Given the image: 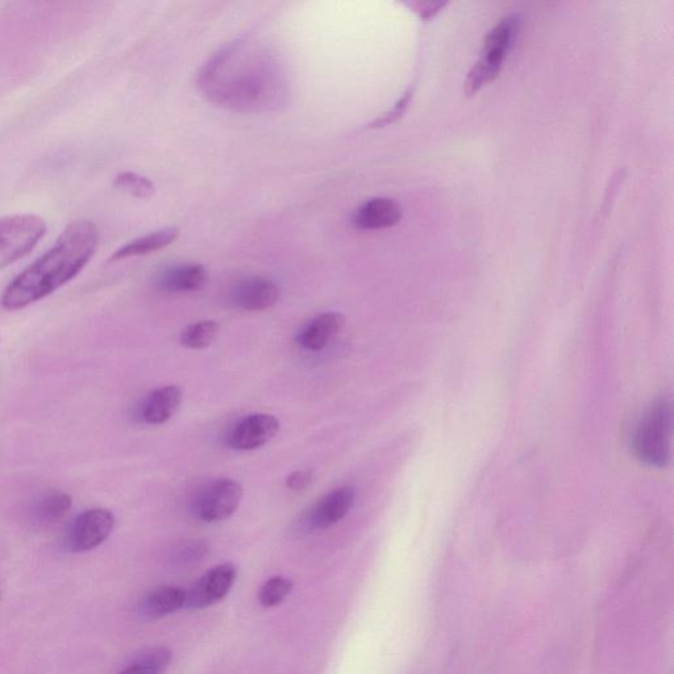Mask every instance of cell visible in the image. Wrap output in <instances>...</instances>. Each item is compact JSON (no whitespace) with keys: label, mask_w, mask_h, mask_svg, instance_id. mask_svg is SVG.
<instances>
[{"label":"cell","mask_w":674,"mask_h":674,"mask_svg":"<svg viewBox=\"0 0 674 674\" xmlns=\"http://www.w3.org/2000/svg\"><path fill=\"white\" fill-rule=\"evenodd\" d=\"M98 244L99 232L93 222L78 220L69 224L56 244L6 287L4 309H26L69 284L93 259Z\"/></svg>","instance_id":"obj_1"},{"label":"cell","mask_w":674,"mask_h":674,"mask_svg":"<svg viewBox=\"0 0 674 674\" xmlns=\"http://www.w3.org/2000/svg\"><path fill=\"white\" fill-rule=\"evenodd\" d=\"M226 52L237 72L220 56L210 62L201 76L203 89L210 94L208 97L236 110H257L274 102L280 83L276 82V74L264 69L262 64L265 62H261L260 57L256 60L253 56H249L247 61V57L241 54L243 65H240L231 51Z\"/></svg>","instance_id":"obj_2"},{"label":"cell","mask_w":674,"mask_h":674,"mask_svg":"<svg viewBox=\"0 0 674 674\" xmlns=\"http://www.w3.org/2000/svg\"><path fill=\"white\" fill-rule=\"evenodd\" d=\"M522 22V15L514 12V14L507 15L499 20L497 26L486 36L480 58L470 69L467 81L464 83V91L467 97H472L482 87L498 77L503 61H505L507 54L517 40Z\"/></svg>","instance_id":"obj_3"},{"label":"cell","mask_w":674,"mask_h":674,"mask_svg":"<svg viewBox=\"0 0 674 674\" xmlns=\"http://www.w3.org/2000/svg\"><path fill=\"white\" fill-rule=\"evenodd\" d=\"M672 426V403L660 399L636 428L632 439L636 457L651 467H665L671 460Z\"/></svg>","instance_id":"obj_4"},{"label":"cell","mask_w":674,"mask_h":674,"mask_svg":"<svg viewBox=\"0 0 674 674\" xmlns=\"http://www.w3.org/2000/svg\"><path fill=\"white\" fill-rule=\"evenodd\" d=\"M47 232L40 216L12 215L0 218V268L28 255Z\"/></svg>","instance_id":"obj_5"},{"label":"cell","mask_w":674,"mask_h":674,"mask_svg":"<svg viewBox=\"0 0 674 674\" xmlns=\"http://www.w3.org/2000/svg\"><path fill=\"white\" fill-rule=\"evenodd\" d=\"M243 498V488L231 478H220L206 486L195 502V514L203 522L215 523L235 513Z\"/></svg>","instance_id":"obj_6"},{"label":"cell","mask_w":674,"mask_h":674,"mask_svg":"<svg viewBox=\"0 0 674 674\" xmlns=\"http://www.w3.org/2000/svg\"><path fill=\"white\" fill-rule=\"evenodd\" d=\"M115 528V517L110 510L91 509L79 514L66 536L72 552H89L102 545Z\"/></svg>","instance_id":"obj_7"},{"label":"cell","mask_w":674,"mask_h":674,"mask_svg":"<svg viewBox=\"0 0 674 674\" xmlns=\"http://www.w3.org/2000/svg\"><path fill=\"white\" fill-rule=\"evenodd\" d=\"M236 578L234 564L224 563L211 568L187 592L186 609L202 610L222 602L234 588Z\"/></svg>","instance_id":"obj_8"},{"label":"cell","mask_w":674,"mask_h":674,"mask_svg":"<svg viewBox=\"0 0 674 674\" xmlns=\"http://www.w3.org/2000/svg\"><path fill=\"white\" fill-rule=\"evenodd\" d=\"M280 422L274 415L253 414L232 428L228 443L237 451H255L277 435Z\"/></svg>","instance_id":"obj_9"},{"label":"cell","mask_w":674,"mask_h":674,"mask_svg":"<svg viewBox=\"0 0 674 674\" xmlns=\"http://www.w3.org/2000/svg\"><path fill=\"white\" fill-rule=\"evenodd\" d=\"M281 290L268 278L252 277L240 282L232 293V301L245 311L270 309L280 299Z\"/></svg>","instance_id":"obj_10"},{"label":"cell","mask_w":674,"mask_h":674,"mask_svg":"<svg viewBox=\"0 0 674 674\" xmlns=\"http://www.w3.org/2000/svg\"><path fill=\"white\" fill-rule=\"evenodd\" d=\"M402 207L391 198H373L357 208L353 214V226L359 230H384L401 222Z\"/></svg>","instance_id":"obj_11"},{"label":"cell","mask_w":674,"mask_h":674,"mask_svg":"<svg viewBox=\"0 0 674 674\" xmlns=\"http://www.w3.org/2000/svg\"><path fill=\"white\" fill-rule=\"evenodd\" d=\"M355 490L344 486L334 492L324 495L319 502L312 507L310 524L318 530H326L343 520L355 505Z\"/></svg>","instance_id":"obj_12"},{"label":"cell","mask_w":674,"mask_h":674,"mask_svg":"<svg viewBox=\"0 0 674 674\" xmlns=\"http://www.w3.org/2000/svg\"><path fill=\"white\" fill-rule=\"evenodd\" d=\"M182 391L178 386L169 385L153 390L140 403L137 416L147 424H164L172 419L180 409Z\"/></svg>","instance_id":"obj_13"},{"label":"cell","mask_w":674,"mask_h":674,"mask_svg":"<svg viewBox=\"0 0 674 674\" xmlns=\"http://www.w3.org/2000/svg\"><path fill=\"white\" fill-rule=\"evenodd\" d=\"M186 599V590L178 586H158L141 599L139 613L148 621H157L185 609Z\"/></svg>","instance_id":"obj_14"},{"label":"cell","mask_w":674,"mask_h":674,"mask_svg":"<svg viewBox=\"0 0 674 674\" xmlns=\"http://www.w3.org/2000/svg\"><path fill=\"white\" fill-rule=\"evenodd\" d=\"M345 316L340 312H324L299 331L297 343L307 351H320L343 330Z\"/></svg>","instance_id":"obj_15"},{"label":"cell","mask_w":674,"mask_h":674,"mask_svg":"<svg viewBox=\"0 0 674 674\" xmlns=\"http://www.w3.org/2000/svg\"><path fill=\"white\" fill-rule=\"evenodd\" d=\"M207 277V270L202 265H180L162 273L157 285L168 293H189L201 290L206 285Z\"/></svg>","instance_id":"obj_16"},{"label":"cell","mask_w":674,"mask_h":674,"mask_svg":"<svg viewBox=\"0 0 674 674\" xmlns=\"http://www.w3.org/2000/svg\"><path fill=\"white\" fill-rule=\"evenodd\" d=\"M178 235H180L178 228L169 227L164 228V230L153 232V234L139 237V239L131 241V243L124 245L119 251H116L114 255H112L111 261L149 255V253L160 251V249H164L172 244L173 241H176Z\"/></svg>","instance_id":"obj_17"},{"label":"cell","mask_w":674,"mask_h":674,"mask_svg":"<svg viewBox=\"0 0 674 674\" xmlns=\"http://www.w3.org/2000/svg\"><path fill=\"white\" fill-rule=\"evenodd\" d=\"M72 507L73 499L69 494L51 490L37 499L33 514L40 523L52 524L64 519Z\"/></svg>","instance_id":"obj_18"},{"label":"cell","mask_w":674,"mask_h":674,"mask_svg":"<svg viewBox=\"0 0 674 674\" xmlns=\"http://www.w3.org/2000/svg\"><path fill=\"white\" fill-rule=\"evenodd\" d=\"M219 332V324L214 320H203L190 324L181 332V344L190 349H203L215 340Z\"/></svg>","instance_id":"obj_19"},{"label":"cell","mask_w":674,"mask_h":674,"mask_svg":"<svg viewBox=\"0 0 674 674\" xmlns=\"http://www.w3.org/2000/svg\"><path fill=\"white\" fill-rule=\"evenodd\" d=\"M291 590H293V582L289 578L282 576L269 578L260 589L261 606L272 609V607L281 605L290 596Z\"/></svg>","instance_id":"obj_20"},{"label":"cell","mask_w":674,"mask_h":674,"mask_svg":"<svg viewBox=\"0 0 674 674\" xmlns=\"http://www.w3.org/2000/svg\"><path fill=\"white\" fill-rule=\"evenodd\" d=\"M116 189L140 199L152 198L156 193L155 185L151 180L132 172L120 173L115 178Z\"/></svg>","instance_id":"obj_21"},{"label":"cell","mask_w":674,"mask_h":674,"mask_svg":"<svg viewBox=\"0 0 674 674\" xmlns=\"http://www.w3.org/2000/svg\"><path fill=\"white\" fill-rule=\"evenodd\" d=\"M132 661H137L164 673L172 661V651L166 647H153L140 652Z\"/></svg>","instance_id":"obj_22"},{"label":"cell","mask_w":674,"mask_h":674,"mask_svg":"<svg viewBox=\"0 0 674 674\" xmlns=\"http://www.w3.org/2000/svg\"><path fill=\"white\" fill-rule=\"evenodd\" d=\"M207 552L206 545L199 542H190L181 545L174 553V561L180 565L197 563Z\"/></svg>","instance_id":"obj_23"},{"label":"cell","mask_w":674,"mask_h":674,"mask_svg":"<svg viewBox=\"0 0 674 674\" xmlns=\"http://www.w3.org/2000/svg\"><path fill=\"white\" fill-rule=\"evenodd\" d=\"M414 90H409L398 103L395 104L393 110L389 111L388 114L382 115L381 118H378L376 122L370 124V128H382L389 126V124L397 122L399 118H402V115L405 114L407 106H409L410 99L413 98Z\"/></svg>","instance_id":"obj_24"},{"label":"cell","mask_w":674,"mask_h":674,"mask_svg":"<svg viewBox=\"0 0 674 674\" xmlns=\"http://www.w3.org/2000/svg\"><path fill=\"white\" fill-rule=\"evenodd\" d=\"M314 481V472L310 469L295 470L286 480V486L293 492H305Z\"/></svg>","instance_id":"obj_25"},{"label":"cell","mask_w":674,"mask_h":674,"mask_svg":"<svg viewBox=\"0 0 674 674\" xmlns=\"http://www.w3.org/2000/svg\"><path fill=\"white\" fill-rule=\"evenodd\" d=\"M445 4L443 2H422L416 4V12L420 16H422L423 19H430L432 16H435L438 14V12L441 10V8H444Z\"/></svg>","instance_id":"obj_26"},{"label":"cell","mask_w":674,"mask_h":674,"mask_svg":"<svg viewBox=\"0 0 674 674\" xmlns=\"http://www.w3.org/2000/svg\"><path fill=\"white\" fill-rule=\"evenodd\" d=\"M118 674H164L157 669L147 667V665L137 663V661H131L128 667L124 668L122 672Z\"/></svg>","instance_id":"obj_27"}]
</instances>
